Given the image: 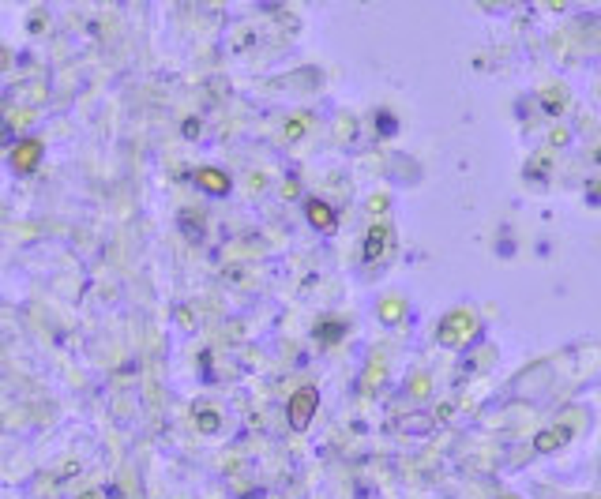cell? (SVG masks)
<instances>
[{"label": "cell", "mask_w": 601, "mask_h": 499, "mask_svg": "<svg viewBox=\"0 0 601 499\" xmlns=\"http://www.w3.org/2000/svg\"><path fill=\"white\" fill-rule=\"evenodd\" d=\"M316 406H319V391L316 387H301L297 394L290 398V424L293 432H304L316 417Z\"/></svg>", "instance_id": "6da1fadb"}, {"label": "cell", "mask_w": 601, "mask_h": 499, "mask_svg": "<svg viewBox=\"0 0 601 499\" xmlns=\"http://www.w3.org/2000/svg\"><path fill=\"white\" fill-rule=\"evenodd\" d=\"M38 158H42V147H38L34 139L19 143V147H15V154H12V165H15V173H30V169L38 165Z\"/></svg>", "instance_id": "7a4b0ae2"}, {"label": "cell", "mask_w": 601, "mask_h": 499, "mask_svg": "<svg viewBox=\"0 0 601 499\" xmlns=\"http://www.w3.org/2000/svg\"><path fill=\"white\" fill-rule=\"evenodd\" d=\"M196 184H199V188H207V192H214V196H226V192H229V176L218 173V169H199Z\"/></svg>", "instance_id": "3957f363"}, {"label": "cell", "mask_w": 601, "mask_h": 499, "mask_svg": "<svg viewBox=\"0 0 601 499\" xmlns=\"http://www.w3.org/2000/svg\"><path fill=\"white\" fill-rule=\"evenodd\" d=\"M308 218H312L316 229H324V233L334 229V211L327 203H319V199H312V203H308Z\"/></svg>", "instance_id": "277c9868"}, {"label": "cell", "mask_w": 601, "mask_h": 499, "mask_svg": "<svg viewBox=\"0 0 601 499\" xmlns=\"http://www.w3.org/2000/svg\"><path fill=\"white\" fill-rule=\"evenodd\" d=\"M567 436H571V428H549L545 436L534 439V447H538V450H556V447L567 443Z\"/></svg>", "instance_id": "5b68a950"}, {"label": "cell", "mask_w": 601, "mask_h": 499, "mask_svg": "<svg viewBox=\"0 0 601 499\" xmlns=\"http://www.w3.org/2000/svg\"><path fill=\"white\" fill-rule=\"evenodd\" d=\"M462 331H474V323H470V316H462V312H459V316H451V319H447L444 327H440V334H444V338H447V342H451V345H455V334H462Z\"/></svg>", "instance_id": "8992f818"}, {"label": "cell", "mask_w": 601, "mask_h": 499, "mask_svg": "<svg viewBox=\"0 0 601 499\" xmlns=\"http://www.w3.org/2000/svg\"><path fill=\"white\" fill-rule=\"evenodd\" d=\"M383 240H387V229H383V225H376V229L368 233V240H365V259H368V263H372L376 255H380Z\"/></svg>", "instance_id": "52a82bcc"}, {"label": "cell", "mask_w": 601, "mask_h": 499, "mask_svg": "<svg viewBox=\"0 0 601 499\" xmlns=\"http://www.w3.org/2000/svg\"><path fill=\"white\" fill-rule=\"evenodd\" d=\"M184 135H192V139H196V135H199V120H184Z\"/></svg>", "instance_id": "ba28073f"}, {"label": "cell", "mask_w": 601, "mask_h": 499, "mask_svg": "<svg viewBox=\"0 0 601 499\" xmlns=\"http://www.w3.org/2000/svg\"><path fill=\"white\" fill-rule=\"evenodd\" d=\"M319 334H324V338H334V334H342V327H339V323H331V327H319Z\"/></svg>", "instance_id": "9c48e42d"}]
</instances>
